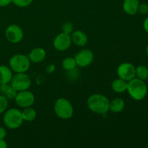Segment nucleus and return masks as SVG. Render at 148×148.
I'll list each match as a JSON object with an SVG mask.
<instances>
[{
  "instance_id": "5701e85b",
  "label": "nucleus",
  "mask_w": 148,
  "mask_h": 148,
  "mask_svg": "<svg viewBox=\"0 0 148 148\" xmlns=\"http://www.w3.org/2000/svg\"><path fill=\"white\" fill-rule=\"evenodd\" d=\"M62 32L66 34L71 35L74 31V25L71 22H65L62 26Z\"/></svg>"
},
{
  "instance_id": "412c9836",
  "label": "nucleus",
  "mask_w": 148,
  "mask_h": 148,
  "mask_svg": "<svg viewBox=\"0 0 148 148\" xmlns=\"http://www.w3.org/2000/svg\"><path fill=\"white\" fill-rule=\"evenodd\" d=\"M62 67L66 71H72L76 68V66H77V62L75 61V57H66L62 61Z\"/></svg>"
},
{
  "instance_id": "7ed1b4c3",
  "label": "nucleus",
  "mask_w": 148,
  "mask_h": 148,
  "mask_svg": "<svg viewBox=\"0 0 148 148\" xmlns=\"http://www.w3.org/2000/svg\"><path fill=\"white\" fill-rule=\"evenodd\" d=\"M3 122L10 130H17L23 125L24 120L22 116V111L16 108L7 109L3 116Z\"/></svg>"
},
{
  "instance_id": "aec40b11",
  "label": "nucleus",
  "mask_w": 148,
  "mask_h": 148,
  "mask_svg": "<svg viewBox=\"0 0 148 148\" xmlns=\"http://www.w3.org/2000/svg\"><path fill=\"white\" fill-rule=\"evenodd\" d=\"M136 77L142 79V80H147L148 79V67L145 65H139L135 69Z\"/></svg>"
},
{
  "instance_id": "20e7f679",
  "label": "nucleus",
  "mask_w": 148,
  "mask_h": 148,
  "mask_svg": "<svg viewBox=\"0 0 148 148\" xmlns=\"http://www.w3.org/2000/svg\"><path fill=\"white\" fill-rule=\"evenodd\" d=\"M53 111L56 115L62 119L66 120L74 115V108L70 101L64 98H58L53 105Z\"/></svg>"
},
{
  "instance_id": "bb28decb",
  "label": "nucleus",
  "mask_w": 148,
  "mask_h": 148,
  "mask_svg": "<svg viewBox=\"0 0 148 148\" xmlns=\"http://www.w3.org/2000/svg\"><path fill=\"white\" fill-rule=\"evenodd\" d=\"M7 136V131L2 127H0V139H5Z\"/></svg>"
},
{
  "instance_id": "4468645a",
  "label": "nucleus",
  "mask_w": 148,
  "mask_h": 148,
  "mask_svg": "<svg viewBox=\"0 0 148 148\" xmlns=\"http://www.w3.org/2000/svg\"><path fill=\"white\" fill-rule=\"evenodd\" d=\"M140 3V0H124L123 10L129 15H134L138 11Z\"/></svg>"
},
{
  "instance_id": "b1692460",
  "label": "nucleus",
  "mask_w": 148,
  "mask_h": 148,
  "mask_svg": "<svg viewBox=\"0 0 148 148\" xmlns=\"http://www.w3.org/2000/svg\"><path fill=\"white\" fill-rule=\"evenodd\" d=\"M33 0H12V3L17 7L20 8H25L32 4Z\"/></svg>"
},
{
  "instance_id": "dca6fc26",
  "label": "nucleus",
  "mask_w": 148,
  "mask_h": 148,
  "mask_svg": "<svg viewBox=\"0 0 148 148\" xmlns=\"http://www.w3.org/2000/svg\"><path fill=\"white\" fill-rule=\"evenodd\" d=\"M0 92L8 100H14L17 92L12 86L11 84L6 83L0 85Z\"/></svg>"
},
{
  "instance_id": "6e6552de",
  "label": "nucleus",
  "mask_w": 148,
  "mask_h": 148,
  "mask_svg": "<svg viewBox=\"0 0 148 148\" xmlns=\"http://www.w3.org/2000/svg\"><path fill=\"white\" fill-rule=\"evenodd\" d=\"M14 102L17 106L20 108H27L32 106L35 103V95L31 91L28 90L19 91L16 94Z\"/></svg>"
},
{
  "instance_id": "1a4fd4ad",
  "label": "nucleus",
  "mask_w": 148,
  "mask_h": 148,
  "mask_svg": "<svg viewBox=\"0 0 148 148\" xmlns=\"http://www.w3.org/2000/svg\"><path fill=\"white\" fill-rule=\"evenodd\" d=\"M136 67L130 62H124L117 67V75L119 78L129 82L136 77Z\"/></svg>"
},
{
  "instance_id": "6ab92c4d",
  "label": "nucleus",
  "mask_w": 148,
  "mask_h": 148,
  "mask_svg": "<svg viewBox=\"0 0 148 148\" xmlns=\"http://www.w3.org/2000/svg\"><path fill=\"white\" fill-rule=\"evenodd\" d=\"M22 116L24 121H27V122H31L34 121L37 116L36 110L31 106L24 108L22 111Z\"/></svg>"
},
{
  "instance_id": "f3484780",
  "label": "nucleus",
  "mask_w": 148,
  "mask_h": 148,
  "mask_svg": "<svg viewBox=\"0 0 148 148\" xmlns=\"http://www.w3.org/2000/svg\"><path fill=\"white\" fill-rule=\"evenodd\" d=\"M125 108V102L122 98H116L110 101L109 111L114 114H118L121 112Z\"/></svg>"
},
{
  "instance_id": "4be33fe9",
  "label": "nucleus",
  "mask_w": 148,
  "mask_h": 148,
  "mask_svg": "<svg viewBox=\"0 0 148 148\" xmlns=\"http://www.w3.org/2000/svg\"><path fill=\"white\" fill-rule=\"evenodd\" d=\"M8 106V99L3 95L0 94V114H4L7 111Z\"/></svg>"
},
{
  "instance_id": "7c9ffc66",
  "label": "nucleus",
  "mask_w": 148,
  "mask_h": 148,
  "mask_svg": "<svg viewBox=\"0 0 148 148\" xmlns=\"http://www.w3.org/2000/svg\"><path fill=\"white\" fill-rule=\"evenodd\" d=\"M145 51H146V54H147V57H148V44H147V47H146Z\"/></svg>"
},
{
  "instance_id": "c85d7f7f",
  "label": "nucleus",
  "mask_w": 148,
  "mask_h": 148,
  "mask_svg": "<svg viewBox=\"0 0 148 148\" xmlns=\"http://www.w3.org/2000/svg\"><path fill=\"white\" fill-rule=\"evenodd\" d=\"M7 143L4 139H0V148H7Z\"/></svg>"
},
{
  "instance_id": "a211bd4d",
  "label": "nucleus",
  "mask_w": 148,
  "mask_h": 148,
  "mask_svg": "<svg viewBox=\"0 0 148 148\" xmlns=\"http://www.w3.org/2000/svg\"><path fill=\"white\" fill-rule=\"evenodd\" d=\"M128 82L124 80L119 77L118 79H114L111 83V89L116 93H123L127 90Z\"/></svg>"
},
{
  "instance_id": "9d476101",
  "label": "nucleus",
  "mask_w": 148,
  "mask_h": 148,
  "mask_svg": "<svg viewBox=\"0 0 148 148\" xmlns=\"http://www.w3.org/2000/svg\"><path fill=\"white\" fill-rule=\"evenodd\" d=\"M75 61L79 67H87L92 63L94 60V53L90 49H82L75 54Z\"/></svg>"
},
{
  "instance_id": "9b49d317",
  "label": "nucleus",
  "mask_w": 148,
  "mask_h": 148,
  "mask_svg": "<svg viewBox=\"0 0 148 148\" xmlns=\"http://www.w3.org/2000/svg\"><path fill=\"white\" fill-rule=\"evenodd\" d=\"M72 43L70 35L66 34L62 32L55 37L53 41V46L58 51H65L69 49Z\"/></svg>"
},
{
  "instance_id": "2eb2a0df",
  "label": "nucleus",
  "mask_w": 148,
  "mask_h": 148,
  "mask_svg": "<svg viewBox=\"0 0 148 148\" xmlns=\"http://www.w3.org/2000/svg\"><path fill=\"white\" fill-rule=\"evenodd\" d=\"M13 77V72L10 66L0 65V85L10 83Z\"/></svg>"
},
{
  "instance_id": "c756f323",
  "label": "nucleus",
  "mask_w": 148,
  "mask_h": 148,
  "mask_svg": "<svg viewBox=\"0 0 148 148\" xmlns=\"http://www.w3.org/2000/svg\"><path fill=\"white\" fill-rule=\"evenodd\" d=\"M47 72L49 73H52V72L54 71V66L53 64H49V66H47V69H46Z\"/></svg>"
},
{
  "instance_id": "cd10ccee",
  "label": "nucleus",
  "mask_w": 148,
  "mask_h": 148,
  "mask_svg": "<svg viewBox=\"0 0 148 148\" xmlns=\"http://www.w3.org/2000/svg\"><path fill=\"white\" fill-rule=\"evenodd\" d=\"M143 28H144L145 31L148 33V17L143 22Z\"/></svg>"
},
{
  "instance_id": "a878e982",
  "label": "nucleus",
  "mask_w": 148,
  "mask_h": 148,
  "mask_svg": "<svg viewBox=\"0 0 148 148\" xmlns=\"http://www.w3.org/2000/svg\"><path fill=\"white\" fill-rule=\"evenodd\" d=\"M12 3V0H0V7H4Z\"/></svg>"
},
{
  "instance_id": "39448f33",
  "label": "nucleus",
  "mask_w": 148,
  "mask_h": 148,
  "mask_svg": "<svg viewBox=\"0 0 148 148\" xmlns=\"http://www.w3.org/2000/svg\"><path fill=\"white\" fill-rule=\"evenodd\" d=\"M30 63L27 55L17 53L10 58L9 66L15 73H24L30 69Z\"/></svg>"
},
{
  "instance_id": "0eeeda50",
  "label": "nucleus",
  "mask_w": 148,
  "mask_h": 148,
  "mask_svg": "<svg viewBox=\"0 0 148 148\" xmlns=\"http://www.w3.org/2000/svg\"><path fill=\"white\" fill-rule=\"evenodd\" d=\"M4 35L7 40L13 44L21 42L24 37L23 29L18 25L16 24H12L7 26L4 32Z\"/></svg>"
},
{
  "instance_id": "f257e3e1",
  "label": "nucleus",
  "mask_w": 148,
  "mask_h": 148,
  "mask_svg": "<svg viewBox=\"0 0 148 148\" xmlns=\"http://www.w3.org/2000/svg\"><path fill=\"white\" fill-rule=\"evenodd\" d=\"M109 99L106 95L96 93L91 95L88 98L87 105L92 112L103 115L109 111Z\"/></svg>"
},
{
  "instance_id": "393cba45",
  "label": "nucleus",
  "mask_w": 148,
  "mask_h": 148,
  "mask_svg": "<svg viewBox=\"0 0 148 148\" xmlns=\"http://www.w3.org/2000/svg\"><path fill=\"white\" fill-rule=\"evenodd\" d=\"M137 12L142 14H147L148 13V3H140Z\"/></svg>"
},
{
  "instance_id": "f03ea898",
  "label": "nucleus",
  "mask_w": 148,
  "mask_h": 148,
  "mask_svg": "<svg viewBox=\"0 0 148 148\" xmlns=\"http://www.w3.org/2000/svg\"><path fill=\"white\" fill-rule=\"evenodd\" d=\"M127 91L133 100L142 101L147 96V85H146L145 81L135 77L128 82Z\"/></svg>"
},
{
  "instance_id": "423d86ee",
  "label": "nucleus",
  "mask_w": 148,
  "mask_h": 148,
  "mask_svg": "<svg viewBox=\"0 0 148 148\" xmlns=\"http://www.w3.org/2000/svg\"><path fill=\"white\" fill-rule=\"evenodd\" d=\"M17 92L29 90L31 86L30 77L25 73H16L13 75L10 82Z\"/></svg>"
},
{
  "instance_id": "f8f14e48",
  "label": "nucleus",
  "mask_w": 148,
  "mask_h": 148,
  "mask_svg": "<svg viewBox=\"0 0 148 148\" xmlns=\"http://www.w3.org/2000/svg\"><path fill=\"white\" fill-rule=\"evenodd\" d=\"M30 62L35 64L41 63L46 57V52L43 48L36 47L32 49L27 55Z\"/></svg>"
},
{
  "instance_id": "ddd939ff",
  "label": "nucleus",
  "mask_w": 148,
  "mask_h": 148,
  "mask_svg": "<svg viewBox=\"0 0 148 148\" xmlns=\"http://www.w3.org/2000/svg\"><path fill=\"white\" fill-rule=\"evenodd\" d=\"M70 36L72 42L75 46L82 47L88 43V36L82 30H75V31L72 32Z\"/></svg>"
}]
</instances>
